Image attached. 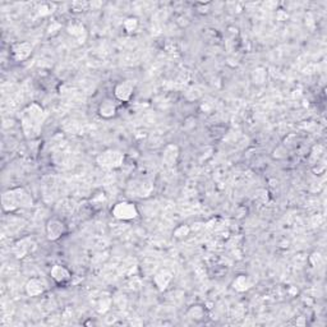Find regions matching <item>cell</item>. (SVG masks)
Listing matches in <instances>:
<instances>
[{"label": "cell", "instance_id": "1", "mask_svg": "<svg viewBox=\"0 0 327 327\" xmlns=\"http://www.w3.org/2000/svg\"><path fill=\"white\" fill-rule=\"evenodd\" d=\"M46 115V111L39 104L28 105L21 114V124L24 136L27 138H35L39 136Z\"/></svg>", "mask_w": 327, "mask_h": 327}, {"label": "cell", "instance_id": "2", "mask_svg": "<svg viewBox=\"0 0 327 327\" xmlns=\"http://www.w3.org/2000/svg\"><path fill=\"white\" fill-rule=\"evenodd\" d=\"M32 206V197L24 188H14L1 194V207L5 212Z\"/></svg>", "mask_w": 327, "mask_h": 327}, {"label": "cell", "instance_id": "3", "mask_svg": "<svg viewBox=\"0 0 327 327\" xmlns=\"http://www.w3.org/2000/svg\"><path fill=\"white\" fill-rule=\"evenodd\" d=\"M96 161L103 169L112 170L121 166L124 161V155L118 150H106L97 156Z\"/></svg>", "mask_w": 327, "mask_h": 327}, {"label": "cell", "instance_id": "4", "mask_svg": "<svg viewBox=\"0 0 327 327\" xmlns=\"http://www.w3.org/2000/svg\"><path fill=\"white\" fill-rule=\"evenodd\" d=\"M111 215L119 221H129L138 218L140 211L132 202H118L111 209Z\"/></svg>", "mask_w": 327, "mask_h": 327}, {"label": "cell", "instance_id": "5", "mask_svg": "<svg viewBox=\"0 0 327 327\" xmlns=\"http://www.w3.org/2000/svg\"><path fill=\"white\" fill-rule=\"evenodd\" d=\"M36 248V242L32 238L27 236V238H22L21 240L15 242L14 247H13V253L17 258H24L27 255L32 253Z\"/></svg>", "mask_w": 327, "mask_h": 327}, {"label": "cell", "instance_id": "6", "mask_svg": "<svg viewBox=\"0 0 327 327\" xmlns=\"http://www.w3.org/2000/svg\"><path fill=\"white\" fill-rule=\"evenodd\" d=\"M64 233H65V226L59 218H50L46 222V234H48L49 240L55 242V240L60 239Z\"/></svg>", "mask_w": 327, "mask_h": 327}, {"label": "cell", "instance_id": "7", "mask_svg": "<svg viewBox=\"0 0 327 327\" xmlns=\"http://www.w3.org/2000/svg\"><path fill=\"white\" fill-rule=\"evenodd\" d=\"M134 91V83L132 81H123L115 86L114 88V95H115L116 100L119 101H129Z\"/></svg>", "mask_w": 327, "mask_h": 327}, {"label": "cell", "instance_id": "8", "mask_svg": "<svg viewBox=\"0 0 327 327\" xmlns=\"http://www.w3.org/2000/svg\"><path fill=\"white\" fill-rule=\"evenodd\" d=\"M132 196L137 197H147L152 192V184L149 180H134L132 184H129Z\"/></svg>", "mask_w": 327, "mask_h": 327}, {"label": "cell", "instance_id": "9", "mask_svg": "<svg viewBox=\"0 0 327 327\" xmlns=\"http://www.w3.org/2000/svg\"><path fill=\"white\" fill-rule=\"evenodd\" d=\"M32 45L27 41H23V43H18L13 45L12 48V54L14 56L15 60L23 61L26 59L30 58L31 53H32Z\"/></svg>", "mask_w": 327, "mask_h": 327}, {"label": "cell", "instance_id": "10", "mask_svg": "<svg viewBox=\"0 0 327 327\" xmlns=\"http://www.w3.org/2000/svg\"><path fill=\"white\" fill-rule=\"evenodd\" d=\"M179 158V149L176 145H167L164 150L163 163L165 166L173 167Z\"/></svg>", "mask_w": 327, "mask_h": 327}, {"label": "cell", "instance_id": "11", "mask_svg": "<svg viewBox=\"0 0 327 327\" xmlns=\"http://www.w3.org/2000/svg\"><path fill=\"white\" fill-rule=\"evenodd\" d=\"M50 276H52V279L54 280L55 282H58V284H64V282H67L68 280H70L72 275H70L69 270L67 267L60 266V265H54L50 270Z\"/></svg>", "mask_w": 327, "mask_h": 327}, {"label": "cell", "instance_id": "12", "mask_svg": "<svg viewBox=\"0 0 327 327\" xmlns=\"http://www.w3.org/2000/svg\"><path fill=\"white\" fill-rule=\"evenodd\" d=\"M26 293H27L28 297H40L41 294L44 293L45 288H44V282L41 280L36 279V277H32V279L28 280L26 282Z\"/></svg>", "mask_w": 327, "mask_h": 327}, {"label": "cell", "instance_id": "13", "mask_svg": "<svg viewBox=\"0 0 327 327\" xmlns=\"http://www.w3.org/2000/svg\"><path fill=\"white\" fill-rule=\"evenodd\" d=\"M171 279H173V275H171L167 270H161L160 272H158L154 276L155 284H156L159 290L161 291L167 288V285L170 284Z\"/></svg>", "mask_w": 327, "mask_h": 327}, {"label": "cell", "instance_id": "14", "mask_svg": "<svg viewBox=\"0 0 327 327\" xmlns=\"http://www.w3.org/2000/svg\"><path fill=\"white\" fill-rule=\"evenodd\" d=\"M99 112L100 115L105 119H110L116 114V105L115 103L110 99H106L105 101L100 104L99 106Z\"/></svg>", "mask_w": 327, "mask_h": 327}, {"label": "cell", "instance_id": "15", "mask_svg": "<svg viewBox=\"0 0 327 327\" xmlns=\"http://www.w3.org/2000/svg\"><path fill=\"white\" fill-rule=\"evenodd\" d=\"M249 286H251V284H249L248 277H247V276H244V275H239L235 280H234V282H233V288L235 289L236 291L248 290Z\"/></svg>", "mask_w": 327, "mask_h": 327}, {"label": "cell", "instance_id": "16", "mask_svg": "<svg viewBox=\"0 0 327 327\" xmlns=\"http://www.w3.org/2000/svg\"><path fill=\"white\" fill-rule=\"evenodd\" d=\"M68 32H69L72 36L78 37L79 40L82 39V35L86 37L85 27H83V26H81V24H72V26H69V27H68Z\"/></svg>", "mask_w": 327, "mask_h": 327}, {"label": "cell", "instance_id": "17", "mask_svg": "<svg viewBox=\"0 0 327 327\" xmlns=\"http://www.w3.org/2000/svg\"><path fill=\"white\" fill-rule=\"evenodd\" d=\"M137 27H138V19L134 18V17H129L128 19H125L124 28L128 32H132V31L136 30Z\"/></svg>", "mask_w": 327, "mask_h": 327}, {"label": "cell", "instance_id": "18", "mask_svg": "<svg viewBox=\"0 0 327 327\" xmlns=\"http://www.w3.org/2000/svg\"><path fill=\"white\" fill-rule=\"evenodd\" d=\"M253 77H255V81L257 82V83H262V82L265 81V78H266V72L260 68V69L255 70V73H253Z\"/></svg>", "mask_w": 327, "mask_h": 327}, {"label": "cell", "instance_id": "19", "mask_svg": "<svg viewBox=\"0 0 327 327\" xmlns=\"http://www.w3.org/2000/svg\"><path fill=\"white\" fill-rule=\"evenodd\" d=\"M188 233H189V229H188L187 226H180L179 229H176L175 230L176 236H185Z\"/></svg>", "mask_w": 327, "mask_h": 327}]
</instances>
